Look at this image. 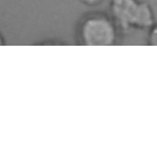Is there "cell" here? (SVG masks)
I'll return each mask as SVG.
<instances>
[{"label": "cell", "mask_w": 157, "mask_h": 157, "mask_svg": "<svg viewBox=\"0 0 157 157\" xmlns=\"http://www.w3.org/2000/svg\"><path fill=\"white\" fill-rule=\"evenodd\" d=\"M121 30L110 14L101 11L85 13L75 27V42L81 46H114Z\"/></svg>", "instance_id": "1"}, {"label": "cell", "mask_w": 157, "mask_h": 157, "mask_svg": "<svg viewBox=\"0 0 157 157\" xmlns=\"http://www.w3.org/2000/svg\"><path fill=\"white\" fill-rule=\"evenodd\" d=\"M109 14L121 32L148 30L155 23L153 7L141 0H110Z\"/></svg>", "instance_id": "2"}, {"label": "cell", "mask_w": 157, "mask_h": 157, "mask_svg": "<svg viewBox=\"0 0 157 157\" xmlns=\"http://www.w3.org/2000/svg\"><path fill=\"white\" fill-rule=\"evenodd\" d=\"M146 44L149 46H157V22L148 29Z\"/></svg>", "instance_id": "3"}, {"label": "cell", "mask_w": 157, "mask_h": 157, "mask_svg": "<svg viewBox=\"0 0 157 157\" xmlns=\"http://www.w3.org/2000/svg\"><path fill=\"white\" fill-rule=\"evenodd\" d=\"M83 5L89 7H95L101 5L105 0H79Z\"/></svg>", "instance_id": "4"}, {"label": "cell", "mask_w": 157, "mask_h": 157, "mask_svg": "<svg viewBox=\"0 0 157 157\" xmlns=\"http://www.w3.org/2000/svg\"><path fill=\"white\" fill-rule=\"evenodd\" d=\"M4 45H6V40L3 36V34L0 33V46H4Z\"/></svg>", "instance_id": "5"}]
</instances>
